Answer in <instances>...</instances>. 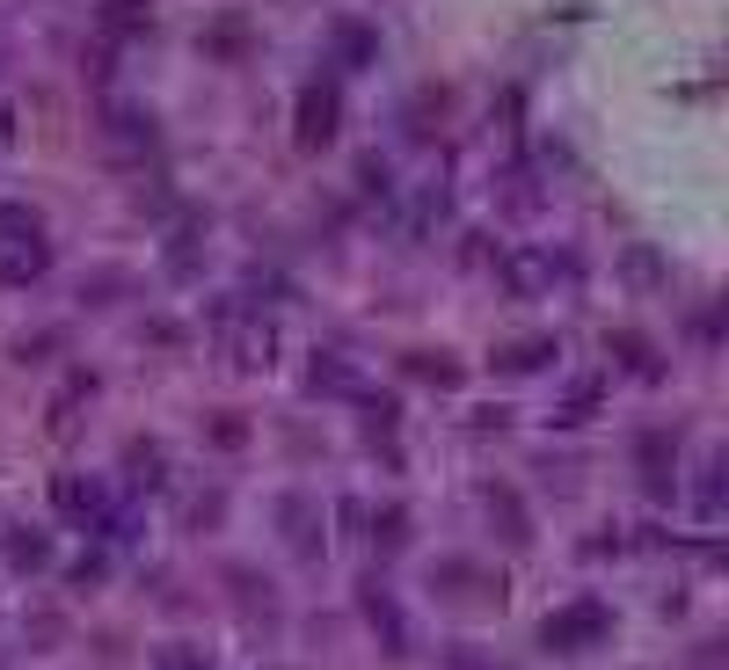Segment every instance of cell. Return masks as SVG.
Returning a JSON list of instances; mask_svg holds the SVG:
<instances>
[{"label": "cell", "mask_w": 729, "mask_h": 670, "mask_svg": "<svg viewBox=\"0 0 729 670\" xmlns=\"http://www.w3.org/2000/svg\"><path fill=\"white\" fill-rule=\"evenodd\" d=\"M51 270V240L37 234V219L0 204V285H29Z\"/></svg>", "instance_id": "obj_1"}, {"label": "cell", "mask_w": 729, "mask_h": 670, "mask_svg": "<svg viewBox=\"0 0 729 670\" xmlns=\"http://www.w3.org/2000/svg\"><path fill=\"white\" fill-rule=\"evenodd\" d=\"M598 626H606V605L583 598V605H569V612L547 620V648H591L598 642Z\"/></svg>", "instance_id": "obj_2"}, {"label": "cell", "mask_w": 729, "mask_h": 670, "mask_svg": "<svg viewBox=\"0 0 729 670\" xmlns=\"http://www.w3.org/2000/svg\"><path fill=\"white\" fill-rule=\"evenodd\" d=\"M329 132H336V96H329V88H314V96H307V110H299V139L321 146Z\"/></svg>", "instance_id": "obj_3"}, {"label": "cell", "mask_w": 729, "mask_h": 670, "mask_svg": "<svg viewBox=\"0 0 729 670\" xmlns=\"http://www.w3.org/2000/svg\"><path fill=\"white\" fill-rule=\"evenodd\" d=\"M59 502H66V518H73V525H96V518H102V510H96L102 488H88V481H59Z\"/></svg>", "instance_id": "obj_4"}, {"label": "cell", "mask_w": 729, "mask_h": 670, "mask_svg": "<svg viewBox=\"0 0 729 670\" xmlns=\"http://www.w3.org/2000/svg\"><path fill=\"white\" fill-rule=\"evenodd\" d=\"M102 23H110V29H132V37H146V29H153V8H146V0H110V8H102Z\"/></svg>", "instance_id": "obj_5"}, {"label": "cell", "mask_w": 729, "mask_h": 670, "mask_svg": "<svg viewBox=\"0 0 729 670\" xmlns=\"http://www.w3.org/2000/svg\"><path fill=\"white\" fill-rule=\"evenodd\" d=\"M555 270H569V263H555V256H518V291H547Z\"/></svg>", "instance_id": "obj_6"}, {"label": "cell", "mask_w": 729, "mask_h": 670, "mask_svg": "<svg viewBox=\"0 0 729 670\" xmlns=\"http://www.w3.org/2000/svg\"><path fill=\"white\" fill-rule=\"evenodd\" d=\"M314 386H343V401H358V394H364L358 372H350L343 358H314Z\"/></svg>", "instance_id": "obj_7"}, {"label": "cell", "mask_w": 729, "mask_h": 670, "mask_svg": "<svg viewBox=\"0 0 729 670\" xmlns=\"http://www.w3.org/2000/svg\"><path fill=\"white\" fill-rule=\"evenodd\" d=\"M547 358H555V343H518V350H504L496 364H504V372H533V364H547Z\"/></svg>", "instance_id": "obj_8"}, {"label": "cell", "mask_w": 729, "mask_h": 670, "mask_svg": "<svg viewBox=\"0 0 729 670\" xmlns=\"http://www.w3.org/2000/svg\"><path fill=\"white\" fill-rule=\"evenodd\" d=\"M161 670H212L197 648H161Z\"/></svg>", "instance_id": "obj_9"}, {"label": "cell", "mask_w": 729, "mask_h": 670, "mask_svg": "<svg viewBox=\"0 0 729 670\" xmlns=\"http://www.w3.org/2000/svg\"><path fill=\"white\" fill-rule=\"evenodd\" d=\"M364 51H372V37L358 23H343V59H364Z\"/></svg>", "instance_id": "obj_10"}]
</instances>
